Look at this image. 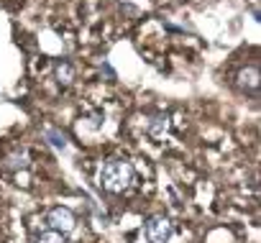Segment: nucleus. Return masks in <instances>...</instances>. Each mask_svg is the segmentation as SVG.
<instances>
[{
    "mask_svg": "<svg viewBox=\"0 0 261 243\" xmlns=\"http://www.w3.org/2000/svg\"><path fill=\"white\" fill-rule=\"evenodd\" d=\"M130 182H134V167L128 161H108L100 172V184L113 195L125 192Z\"/></svg>",
    "mask_w": 261,
    "mask_h": 243,
    "instance_id": "obj_1",
    "label": "nucleus"
},
{
    "mask_svg": "<svg viewBox=\"0 0 261 243\" xmlns=\"http://www.w3.org/2000/svg\"><path fill=\"white\" fill-rule=\"evenodd\" d=\"M146 235H149L151 243H167L169 235H172V223H169L167 218L156 215V218H151V220L146 223Z\"/></svg>",
    "mask_w": 261,
    "mask_h": 243,
    "instance_id": "obj_2",
    "label": "nucleus"
},
{
    "mask_svg": "<svg viewBox=\"0 0 261 243\" xmlns=\"http://www.w3.org/2000/svg\"><path fill=\"white\" fill-rule=\"evenodd\" d=\"M46 220H49V228L59 230V233H69L74 228V212L67 210V207H54Z\"/></svg>",
    "mask_w": 261,
    "mask_h": 243,
    "instance_id": "obj_3",
    "label": "nucleus"
},
{
    "mask_svg": "<svg viewBox=\"0 0 261 243\" xmlns=\"http://www.w3.org/2000/svg\"><path fill=\"white\" fill-rule=\"evenodd\" d=\"M57 79H59V85H72V79H74V67H72L69 62L57 64Z\"/></svg>",
    "mask_w": 261,
    "mask_h": 243,
    "instance_id": "obj_4",
    "label": "nucleus"
},
{
    "mask_svg": "<svg viewBox=\"0 0 261 243\" xmlns=\"http://www.w3.org/2000/svg\"><path fill=\"white\" fill-rule=\"evenodd\" d=\"M36 243H67V238H64V233L49 228V230H44V233L36 235Z\"/></svg>",
    "mask_w": 261,
    "mask_h": 243,
    "instance_id": "obj_5",
    "label": "nucleus"
},
{
    "mask_svg": "<svg viewBox=\"0 0 261 243\" xmlns=\"http://www.w3.org/2000/svg\"><path fill=\"white\" fill-rule=\"evenodd\" d=\"M49 139H51L54 146H64V136H59L57 131H49Z\"/></svg>",
    "mask_w": 261,
    "mask_h": 243,
    "instance_id": "obj_6",
    "label": "nucleus"
}]
</instances>
